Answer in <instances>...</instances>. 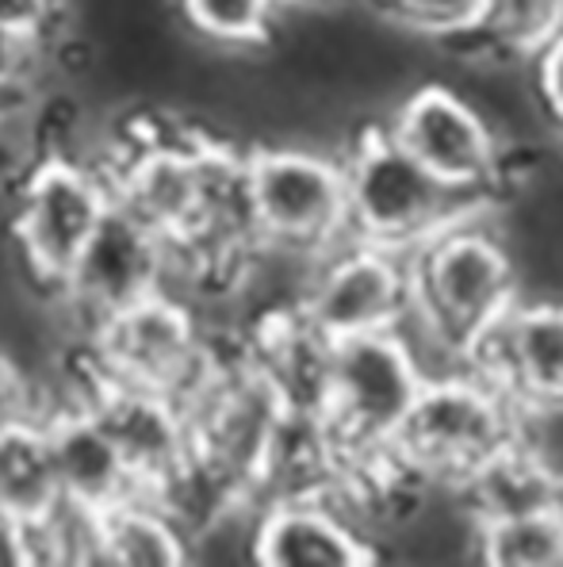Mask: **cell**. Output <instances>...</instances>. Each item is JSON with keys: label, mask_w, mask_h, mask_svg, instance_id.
I'll use <instances>...</instances> for the list:
<instances>
[{"label": "cell", "mask_w": 563, "mask_h": 567, "mask_svg": "<svg viewBox=\"0 0 563 567\" xmlns=\"http://www.w3.org/2000/svg\"><path fill=\"white\" fill-rule=\"evenodd\" d=\"M238 349L242 338L215 333L188 296L157 291L70 346L65 357L93 377L157 391L188 406Z\"/></svg>", "instance_id": "obj_1"}, {"label": "cell", "mask_w": 563, "mask_h": 567, "mask_svg": "<svg viewBox=\"0 0 563 567\" xmlns=\"http://www.w3.org/2000/svg\"><path fill=\"white\" fill-rule=\"evenodd\" d=\"M521 299L510 241L494 219V199L445 223L410 254V307L468 353Z\"/></svg>", "instance_id": "obj_2"}, {"label": "cell", "mask_w": 563, "mask_h": 567, "mask_svg": "<svg viewBox=\"0 0 563 567\" xmlns=\"http://www.w3.org/2000/svg\"><path fill=\"white\" fill-rule=\"evenodd\" d=\"M521 433H529L525 414L463 364L421 383L418 403L392 445V461L418 487H460L487 456Z\"/></svg>", "instance_id": "obj_3"}, {"label": "cell", "mask_w": 563, "mask_h": 567, "mask_svg": "<svg viewBox=\"0 0 563 567\" xmlns=\"http://www.w3.org/2000/svg\"><path fill=\"white\" fill-rule=\"evenodd\" d=\"M115 192L93 157L46 150L8 196V235L20 272L39 296H58L81 249L112 212Z\"/></svg>", "instance_id": "obj_4"}, {"label": "cell", "mask_w": 563, "mask_h": 567, "mask_svg": "<svg viewBox=\"0 0 563 567\" xmlns=\"http://www.w3.org/2000/svg\"><path fill=\"white\" fill-rule=\"evenodd\" d=\"M421 383L426 377L395 330L334 341L319 422L334 449L337 475L372 468L392 453Z\"/></svg>", "instance_id": "obj_5"}, {"label": "cell", "mask_w": 563, "mask_h": 567, "mask_svg": "<svg viewBox=\"0 0 563 567\" xmlns=\"http://www.w3.org/2000/svg\"><path fill=\"white\" fill-rule=\"evenodd\" d=\"M257 238L322 257L353 238L350 181L337 146L307 138L246 142Z\"/></svg>", "instance_id": "obj_6"}, {"label": "cell", "mask_w": 563, "mask_h": 567, "mask_svg": "<svg viewBox=\"0 0 563 567\" xmlns=\"http://www.w3.org/2000/svg\"><path fill=\"white\" fill-rule=\"evenodd\" d=\"M350 181V230L372 246L414 254L445 223L471 212V199L445 188L387 135L384 120H364L342 146Z\"/></svg>", "instance_id": "obj_7"}, {"label": "cell", "mask_w": 563, "mask_h": 567, "mask_svg": "<svg viewBox=\"0 0 563 567\" xmlns=\"http://www.w3.org/2000/svg\"><path fill=\"white\" fill-rule=\"evenodd\" d=\"M387 135L429 169L445 188L471 204L499 199L510 169V146L483 112L449 78H421L384 115Z\"/></svg>", "instance_id": "obj_8"}, {"label": "cell", "mask_w": 563, "mask_h": 567, "mask_svg": "<svg viewBox=\"0 0 563 567\" xmlns=\"http://www.w3.org/2000/svg\"><path fill=\"white\" fill-rule=\"evenodd\" d=\"M173 277H177L173 241L123 204H112L65 277L58 303L81 341L115 315L131 311L157 291H169Z\"/></svg>", "instance_id": "obj_9"}, {"label": "cell", "mask_w": 563, "mask_h": 567, "mask_svg": "<svg viewBox=\"0 0 563 567\" xmlns=\"http://www.w3.org/2000/svg\"><path fill=\"white\" fill-rule=\"evenodd\" d=\"M65 391H77L93 406V414L119 445L127 468L135 472L143 495L161 498L196 464L192 422L177 399L93 377L70 357H65Z\"/></svg>", "instance_id": "obj_10"}, {"label": "cell", "mask_w": 563, "mask_h": 567, "mask_svg": "<svg viewBox=\"0 0 563 567\" xmlns=\"http://www.w3.org/2000/svg\"><path fill=\"white\" fill-rule=\"evenodd\" d=\"M410 307V257L345 238L314 261L300 311L330 341L395 330Z\"/></svg>", "instance_id": "obj_11"}, {"label": "cell", "mask_w": 563, "mask_h": 567, "mask_svg": "<svg viewBox=\"0 0 563 567\" xmlns=\"http://www.w3.org/2000/svg\"><path fill=\"white\" fill-rule=\"evenodd\" d=\"M468 369L491 380L529 419L563 411V296H521L471 346Z\"/></svg>", "instance_id": "obj_12"}, {"label": "cell", "mask_w": 563, "mask_h": 567, "mask_svg": "<svg viewBox=\"0 0 563 567\" xmlns=\"http://www.w3.org/2000/svg\"><path fill=\"white\" fill-rule=\"evenodd\" d=\"M384 548L334 491L261 498L253 564L261 567H361L379 564Z\"/></svg>", "instance_id": "obj_13"}, {"label": "cell", "mask_w": 563, "mask_h": 567, "mask_svg": "<svg viewBox=\"0 0 563 567\" xmlns=\"http://www.w3.org/2000/svg\"><path fill=\"white\" fill-rule=\"evenodd\" d=\"M43 422L46 437H51L62 498L107 514L119 503H127L131 495H138V480L123 461L119 445L77 391L54 395L43 406Z\"/></svg>", "instance_id": "obj_14"}, {"label": "cell", "mask_w": 563, "mask_h": 567, "mask_svg": "<svg viewBox=\"0 0 563 567\" xmlns=\"http://www.w3.org/2000/svg\"><path fill=\"white\" fill-rule=\"evenodd\" d=\"M476 525L563 506V456L552 453L533 430L491 453L457 487Z\"/></svg>", "instance_id": "obj_15"}, {"label": "cell", "mask_w": 563, "mask_h": 567, "mask_svg": "<svg viewBox=\"0 0 563 567\" xmlns=\"http://www.w3.org/2000/svg\"><path fill=\"white\" fill-rule=\"evenodd\" d=\"M62 503L43 411L0 422V506L39 522Z\"/></svg>", "instance_id": "obj_16"}, {"label": "cell", "mask_w": 563, "mask_h": 567, "mask_svg": "<svg viewBox=\"0 0 563 567\" xmlns=\"http://www.w3.org/2000/svg\"><path fill=\"white\" fill-rule=\"evenodd\" d=\"M107 567H177L192 564L188 525L154 495H131L104 514Z\"/></svg>", "instance_id": "obj_17"}, {"label": "cell", "mask_w": 563, "mask_h": 567, "mask_svg": "<svg viewBox=\"0 0 563 567\" xmlns=\"http://www.w3.org/2000/svg\"><path fill=\"white\" fill-rule=\"evenodd\" d=\"M192 43L222 54H264L284 20V0H173Z\"/></svg>", "instance_id": "obj_18"}, {"label": "cell", "mask_w": 563, "mask_h": 567, "mask_svg": "<svg viewBox=\"0 0 563 567\" xmlns=\"http://www.w3.org/2000/svg\"><path fill=\"white\" fill-rule=\"evenodd\" d=\"M476 564L563 567V506L479 525Z\"/></svg>", "instance_id": "obj_19"}, {"label": "cell", "mask_w": 563, "mask_h": 567, "mask_svg": "<svg viewBox=\"0 0 563 567\" xmlns=\"http://www.w3.org/2000/svg\"><path fill=\"white\" fill-rule=\"evenodd\" d=\"M107 567L104 514L77 506L70 498L31 522V567Z\"/></svg>", "instance_id": "obj_20"}, {"label": "cell", "mask_w": 563, "mask_h": 567, "mask_svg": "<svg viewBox=\"0 0 563 567\" xmlns=\"http://www.w3.org/2000/svg\"><path fill=\"white\" fill-rule=\"evenodd\" d=\"M379 20L426 39L437 50H452L483 35L487 0H364Z\"/></svg>", "instance_id": "obj_21"}, {"label": "cell", "mask_w": 563, "mask_h": 567, "mask_svg": "<svg viewBox=\"0 0 563 567\" xmlns=\"http://www.w3.org/2000/svg\"><path fill=\"white\" fill-rule=\"evenodd\" d=\"M563 28V0H487L483 43L529 58Z\"/></svg>", "instance_id": "obj_22"}, {"label": "cell", "mask_w": 563, "mask_h": 567, "mask_svg": "<svg viewBox=\"0 0 563 567\" xmlns=\"http://www.w3.org/2000/svg\"><path fill=\"white\" fill-rule=\"evenodd\" d=\"M73 0H0V20L31 43L58 50L70 31Z\"/></svg>", "instance_id": "obj_23"}, {"label": "cell", "mask_w": 563, "mask_h": 567, "mask_svg": "<svg viewBox=\"0 0 563 567\" xmlns=\"http://www.w3.org/2000/svg\"><path fill=\"white\" fill-rule=\"evenodd\" d=\"M54 50L31 43L20 31H12L0 20V96H15V93H31L39 89V78L51 65Z\"/></svg>", "instance_id": "obj_24"}, {"label": "cell", "mask_w": 563, "mask_h": 567, "mask_svg": "<svg viewBox=\"0 0 563 567\" xmlns=\"http://www.w3.org/2000/svg\"><path fill=\"white\" fill-rule=\"evenodd\" d=\"M529 73H533V89L544 115L563 135V28L541 50L529 54Z\"/></svg>", "instance_id": "obj_25"}, {"label": "cell", "mask_w": 563, "mask_h": 567, "mask_svg": "<svg viewBox=\"0 0 563 567\" xmlns=\"http://www.w3.org/2000/svg\"><path fill=\"white\" fill-rule=\"evenodd\" d=\"M43 406L46 399L35 388V380L0 349V422L20 419V414H39Z\"/></svg>", "instance_id": "obj_26"}, {"label": "cell", "mask_w": 563, "mask_h": 567, "mask_svg": "<svg viewBox=\"0 0 563 567\" xmlns=\"http://www.w3.org/2000/svg\"><path fill=\"white\" fill-rule=\"evenodd\" d=\"M0 567H31V522L0 506Z\"/></svg>", "instance_id": "obj_27"}, {"label": "cell", "mask_w": 563, "mask_h": 567, "mask_svg": "<svg viewBox=\"0 0 563 567\" xmlns=\"http://www.w3.org/2000/svg\"><path fill=\"white\" fill-rule=\"evenodd\" d=\"M284 4H330V0H284Z\"/></svg>", "instance_id": "obj_28"}]
</instances>
